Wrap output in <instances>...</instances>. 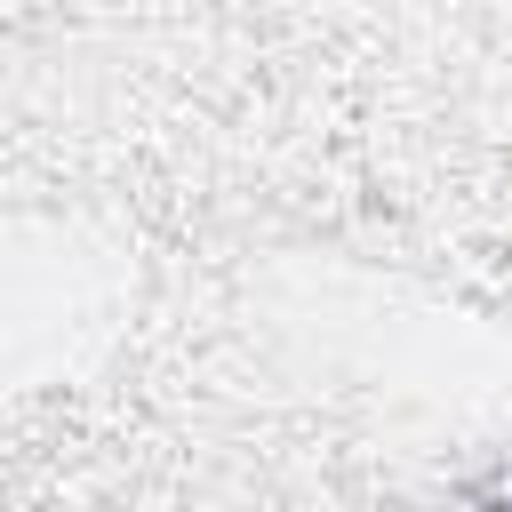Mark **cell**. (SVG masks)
Wrapping results in <instances>:
<instances>
[{"instance_id": "obj_1", "label": "cell", "mask_w": 512, "mask_h": 512, "mask_svg": "<svg viewBox=\"0 0 512 512\" xmlns=\"http://www.w3.org/2000/svg\"><path fill=\"white\" fill-rule=\"evenodd\" d=\"M504 512H512V504H504Z\"/></svg>"}]
</instances>
